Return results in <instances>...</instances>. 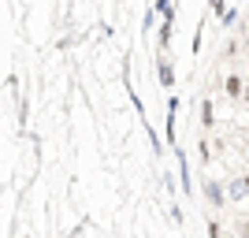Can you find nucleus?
<instances>
[{
    "instance_id": "obj_1",
    "label": "nucleus",
    "mask_w": 249,
    "mask_h": 238,
    "mask_svg": "<svg viewBox=\"0 0 249 238\" xmlns=\"http://www.w3.org/2000/svg\"><path fill=\"white\" fill-rule=\"evenodd\" d=\"M160 82H164V90H171V86H175V74H171V63H160Z\"/></svg>"
},
{
    "instance_id": "obj_2",
    "label": "nucleus",
    "mask_w": 249,
    "mask_h": 238,
    "mask_svg": "<svg viewBox=\"0 0 249 238\" xmlns=\"http://www.w3.org/2000/svg\"><path fill=\"white\" fill-rule=\"evenodd\" d=\"M216 123V112H212V101H205L201 104V127H212Z\"/></svg>"
},
{
    "instance_id": "obj_3",
    "label": "nucleus",
    "mask_w": 249,
    "mask_h": 238,
    "mask_svg": "<svg viewBox=\"0 0 249 238\" xmlns=\"http://www.w3.org/2000/svg\"><path fill=\"white\" fill-rule=\"evenodd\" d=\"M205 194H208V201H212V205H223V194H219L216 183H205Z\"/></svg>"
},
{
    "instance_id": "obj_4",
    "label": "nucleus",
    "mask_w": 249,
    "mask_h": 238,
    "mask_svg": "<svg viewBox=\"0 0 249 238\" xmlns=\"http://www.w3.org/2000/svg\"><path fill=\"white\" fill-rule=\"evenodd\" d=\"M156 11L164 15V22H171V0H156Z\"/></svg>"
},
{
    "instance_id": "obj_5",
    "label": "nucleus",
    "mask_w": 249,
    "mask_h": 238,
    "mask_svg": "<svg viewBox=\"0 0 249 238\" xmlns=\"http://www.w3.org/2000/svg\"><path fill=\"white\" fill-rule=\"evenodd\" d=\"M227 93H231V97L242 93V78H234V74H231V78H227Z\"/></svg>"
},
{
    "instance_id": "obj_6",
    "label": "nucleus",
    "mask_w": 249,
    "mask_h": 238,
    "mask_svg": "<svg viewBox=\"0 0 249 238\" xmlns=\"http://www.w3.org/2000/svg\"><path fill=\"white\" fill-rule=\"evenodd\" d=\"M167 41H171V22L160 26V49H167Z\"/></svg>"
},
{
    "instance_id": "obj_7",
    "label": "nucleus",
    "mask_w": 249,
    "mask_h": 238,
    "mask_svg": "<svg viewBox=\"0 0 249 238\" xmlns=\"http://www.w3.org/2000/svg\"><path fill=\"white\" fill-rule=\"evenodd\" d=\"M246 183H249V179H246Z\"/></svg>"
}]
</instances>
